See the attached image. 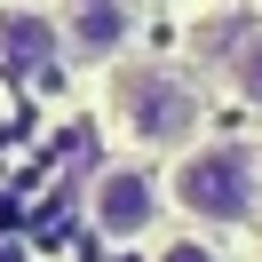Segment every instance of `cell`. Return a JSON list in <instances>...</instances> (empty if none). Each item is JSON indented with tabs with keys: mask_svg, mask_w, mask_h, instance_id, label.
I'll return each instance as SVG.
<instances>
[{
	"mask_svg": "<svg viewBox=\"0 0 262 262\" xmlns=\"http://www.w3.org/2000/svg\"><path fill=\"white\" fill-rule=\"evenodd\" d=\"M254 191H262V151H191L175 167V207L199 214V223H246L254 214Z\"/></svg>",
	"mask_w": 262,
	"mask_h": 262,
	"instance_id": "1",
	"label": "cell"
},
{
	"mask_svg": "<svg viewBox=\"0 0 262 262\" xmlns=\"http://www.w3.org/2000/svg\"><path fill=\"white\" fill-rule=\"evenodd\" d=\"M112 96H119L127 135H143V143H191V127H199V88L183 80V72H167V64L119 72Z\"/></svg>",
	"mask_w": 262,
	"mask_h": 262,
	"instance_id": "2",
	"label": "cell"
},
{
	"mask_svg": "<svg viewBox=\"0 0 262 262\" xmlns=\"http://www.w3.org/2000/svg\"><path fill=\"white\" fill-rule=\"evenodd\" d=\"M88 223L103 238H143L159 223V175L151 167H103L96 191H88Z\"/></svg>",
	"mask_w": 262,
	"mask_h": 262,
	"instance_id": "3",
	"label": "cell"
},
{
	"mask_svg": "<svg viewBox=\"0 0 262 262\" xmlns=\"http://www.w3.org/2000/svg\"><path fill=\"white\" fill-rule=\"evenodd\" d=\"M119 40H127V8H119V0H88L80 16L64 24V56H80V64L119 56Z\"/></svg>",
	"mask_w": 262,
	"mask_h": 262,
	"instance_id": "4",
	"label": "cell"
},
{
	"mask_svg": "<svg viewBox=\"0 0 262 262\" xmlns=\"http://www.w3.org/2000/svg\"><path fill=\"white\" fill-rule=\"evenodd\" d=\"M0 48H8L16 72H40V64L56 56V24H48V16H0Z\"/></svg>",
	"mask_w": 262,
	"mask_h": 262,
	"instance_id": "5",
	"label": "cell"
},
{
	"mask_svg": "<svg viewBox=\"0 0 262 262\" xmlns=\"http://www.w3.org/2000/svg\"><path fill=\"white\" fill-rule=\"evenodd\" d=\"M230 96L262 103V32H246L238 48H230Z\"/></svg>",
	"mask_w": 262,
	"mask_h": 262,
	"instance_id": "6",
	"label": "cell"
},
{
	"mask_svg": "<svg viewBox=\"0 0 262 262\" xmlns=\"http://www.w3.org/2000/svg\"><path fill=\"white\" fill-rule=\"evenodd\" d=\"M159 262H223V254H214L207 238H167V246H159Z\"/></svg>",
	"mask_w": 262,
	"mask_h": 262,
	"instance_id": "7",
	"label": "cell"
}]
</instances>
